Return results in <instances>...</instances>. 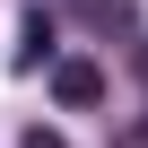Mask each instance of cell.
<instances>
[{
    "instance_id": "2",
    "label": "cell",
    "mask_w": 148,
    "mask_h": 148,
    "mask_svg": "<svg viewBox=\"0 0 148 148\" xmlns=\"http://www.w3.org/2000/svg\"><path fill=\"white\" fill-rule=\"evenodd\" d=\"M70 18L87 35H139V0H70Z\"/></svg>"
},
{
    "instance_id": "5",
    "label": "cell",
    "mask_w": 148,
    "mask_h": 148,
    "mask_svg": "<svg viewBox=\"0 0 148 148\" xmlns=\"http://www.w3.org/2000/svg\"><path fill=\"white\" fill-rule=\"evenodd\" d=\"M113 148H148V113H139V122H131V131H122Z\"/></svg>"
},
{
    "instance_id": "3",
    "label": "cell",
    "mask_w": 148,
    "mask_h": 148,
    "mask_svg": "<svg viewBox=\"0 0 148 148\" xmlns=\"http://www.w3.org/2000/svg\"><path fill=\"white\" fill-rule=\"evenodd\" d=\"M52 61V9H26L18 18V52H9V70H44Z\"/></svg>"
},
{
    "instance_id": "4",
    "label": "cell",
    "mask_w": 148,
    "mask_h": 148,
    "mask_svg": "<svg viewBox=\"0 0 148 148\" xmlns=\"http://www.w3.org/2000/svg\"><path fill=\"white\" fill-rule=\"evenodd\" d=\"M18 148H70V139H61V131H44V122H35V131H26V139H18Z\"/></svg>"
},
{
    "instance_id": "6",
    "label": "cell",
    "mask_w": 148,
    "mask_h": 148,
    "mask_svg": "<svg viewBox=\"0 0 148 148\" xmlns=\"http://www.w3.org/2000/svg\"><path fill=\"white\" fill-rule=\"evenodd\" d=\"M139 70H148V52H139Z\"/></svg>"
},
{
    "instance_id": "1",
    "label": "cell",
    "mask_w": 148,
    "mask_h": 148,
    "mask_svg": "<svg viewBox=\"0 0 148 148\" xmlns=\"http://www.w3.org/2000/svg\"><path fill=\"white\" fill-rule=\"evenodd\" d=\"M52 105L61 113H96L105 105V70L96 61H52Z\"/></svg>"
}]
</instances>
